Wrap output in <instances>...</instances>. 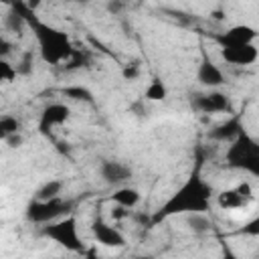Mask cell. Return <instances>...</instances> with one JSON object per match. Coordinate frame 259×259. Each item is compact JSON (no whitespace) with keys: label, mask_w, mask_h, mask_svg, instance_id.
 Instances as JSON below:
<instances>
[{"label":"cell","mask_w":259,"mask_h":259,"mask_svg":"<svg viewBox=\"0 0 259 259\" xmlns=\"http://www.w3.org/2000/svg\"><path fill=\"white\" fill-rule=\"evenodd\" d=\"M210 196H212V186L202 178L200 166H196L188 174V178L170 194V198L158 206V210L152 214L150 225H158L176 214L206 212L210 208Z\"/></svg>","instance_id":"1"},{"label":"cell","mask_w":259,"mask_h":259,"mask_svg":"<svg viewBox=\"0 0 259 259\" xmlns=\"http://www.w3.org/2000/svg\"><path fill=\"white\" fill-rule=\"evenodd\" d=\"M20 12L22 16L26 18V24L28 28L32 30L36 42H38V53H40V59L49 65H61V63H67L69 57L73 55V45H71V38L67 32L51 26L49 22H42L38 16H36V10L28 8L24 0H16L12 2Z\"/></svg>","instance_id":"2"},{"label":"cell","mask_w":259,"mask_h":259,"mask_svg":"<svg viewBox=\"0 0 259 259\" xmlns=\"http://www.w3.org/2000/svg\"><path fill=\"white\" fill-rule=\"evenodd\" d=\"M227 168L247 172L259 178V140H255L247 130H243L225 152Z\"/></svg>","instance_id":"3"},{"label":"cell","mask_w":259,"mask_h":259,"mask_svg":"<svg viewBox=\"0 0 259 259\" xmlns=\"http://www.w3.org/2000/svg\"><path fill=\"white\" fill-rule=\"evenodd\" d=\"M38 233H40V237L55 241L57 245L65 247L67 251L83 253V243H81V237H79V231H77V219L71 217V214L42 225Z\"/></svg>","instance_id":"4"},{"label":"cell","mask_w":259,"mask_h":259,"mask_svg":"<svg viewBox=\"0 0 259 259\" xmlns=\"http://www.w3.org/2000/svg\"><path fill=\"white\" fill-rule=\"evenodd\" d=\"M71 208H73V202L63 198V196L49 198V200L32 198L24 208V217H26L28 223L47 225V223H53L61 217H67L71 212Z\"/></svg>","instance_id":"5"},{"label":"cell","mask_w":259,"mask_h":259,"mask_svg":"<svg viewBox=\"0 0 259 259\" xmlns=\"http://www.w3.org/2000/svg\"><path fill=\"white\" fill-rule=\"evenodd\" d=\"M190 107L198 113H229L233 111V103L227 93L210 89L208 93L190 95Z\"/></svg>","instance_id":"6"},{"label":"cell","mask_w":259,"mask_h":259,"mask_svg":"<svg viewBox=\"0 0 259 259\" xmlns=\"http://www.w3.org/2000/svg\"><path fill=\"white\" fill-rule=\"evenodd\" d=\"M99 176L107 186H123L125 182L132 180L134 170L132 166H127L121 160H113V158H105L99 162Z\"/></svg>","instance_id":"7"},{"label":"cell","mask_w":259,"mask_h":259,"mask_svg":"<svg viewBox=\"0 0 259 259\" xmlns=\"http://www.w3.org/2000/svg\"><path fill=\"white\" fill-rule=\"evenodd\" d=\"M257 30L249 24H233L229 26L227 30L223 32H217L212 34V40L221 47V49H227V47H237V45H247V42H253L257 38Z\"/></svg>","instance_id":"8"},{"label":"cell","mask_w":259,"mask_h":259,"mask_svg":"<svg viewBox=\"0 0 259 259\" xmlns=\"http://www.w3.org/2000/svg\"><path fill=\"white\" fill-rule=\"evenodd\" d=\"M91 233H93V237H95V241L99 245L109 247V249H121L127 243L125 237H123V233L119 229H115L113 225L105 223L103 219H95L91 223Z\"/></svg>","instance_id":"9"},{"label":"cell","mask_w":259,"mask_h":259,"mask_svg":"<svg viewBox=\"0 0 259 259\" xmlns=\"http://www.w3.org/2000/svg\"><path fill=\"white\" fill-rule=\"evenodd\" d=\"M69 117H71V109H69V105H65V103H61V101L49 103V105H45V109L40 111V117H38V130H40V134L49 136L51 130H53L55 125H63Z\"/></svg>","instance_id":"10"},{"label":"cell","mask_w":259,"mask_h":259,"mask_svg":"<svg viewBox=\"0 0 259 259\" xmlns=\"http://www.w3.org/2000/svg\"><path fill=\"white\" fill-rule=\"evenodd\" d=\"M245 130V123H243V113H231L225 121L217 123L210 132H208V140L212 142H225V144H231L241 132Z\"/></svg>","instance_id":"11"},{"label":"cell","mask_w":259,"mask_h":259,"mask_svg":"<svg viewBox=\"0 0 259 259\" xmlns=\"http://www.w3.org/2000/svg\"><path fill=\"white\" fill-rule=\"evenodd\" d=\"M221 57L229 65L247 67V65H253L259 59V49L253 42L237 45V47H227V49H221Z\"/></svg>","instance_id":"12"},{"label":"cell","mask_w":259,"mask_h":259,"mask_svg":"<svg viewBox=\"0 0 259 259\" xmlns=\"http://www.w3.org/2000/svg\"><path fill=\"white\" fill-rule=\"evenodd\" d=\"M196 81L202 87H208V89H217V87H221L225 83V73L219 69V65L212 63V59L208 57L206 51L202 53L200 65L196 69Z\"/></svg>","instance_id":"13"},{"label":"cell","mask_w":259,"mask_h":259,"mask_svg":"<svg viewBox=\"0 0 259 259\" xmlns=\"http://www.w3.org/2000/svg\"><path fill=\"white\" fill-rule=\"evenodd\" d=\"M140 198H142V194H140V190L138 188H132V186H117L115 188V192L111 194V200L115 202V204H121V206H125V208H134L138 202H140Z\"/></svg>","instance_id":"14"},{"label":"cell","mask_w":259,"mask_h":259,"mask_svg":"<svg viewBox=\"0 0 259 259\" xmlns=\"http://www.w3.org/2000/svg\"><path fill=\"white\" fill-rule=\"evenodd\" d=\"M4 26H6L8 32H12V34H16V36H22V34H24V28L28 26V24H26V18L22 16V12H20L14 4H10V10H8L6 16H4Z\"/></svg>","instance_id":"15"},{"label":"cell","mask_w":259,"mask_h":259,"mask_svg":"<svg viewBox=\"0 0 259 259\" xmlns=\"http://www.w3.org/2000/svg\"><path fill=\"white\" fill-rule=\"evenodd\" d=\"M217 204L225 210H233V208H241L247 204V200L241 196V192L237 188H225L217 194Z\"/></svg>","instance_id":"16"},{"label":"cell","mask_w":259,"mask_h":259,"mask_svg":"<svg viewBox=\"0 0 259 259\" xmlns=\"http://www.w3.org/2000/svg\"><path fill=\"white\" fill-rule=\"evenodd\" d=\"M186 225L194 235H206L212 229V221L206 217V212H190V214H186Z\"/></svg>","instance_id":"17"},{"label":"cell","mask_w":259,"mask_h":259,"mask_svg":"<svg viewBox=\"0 0 259 259\" xmlns=\"http://www.w3.org/2000/svg\"><path fill=\"white\" fill-rule=\"evenodd\" d=\"M166 97H168V89H166L164 81L154 77L150 81V85L146 87V91H144V99L146 101H164Z\"/></svg>","instance_id":"18"},{"label":"cell","mask_w":259,"mask_h":259,"mask_svg":"<svg viewBox=\"0 0 259 259\" xmlns=\"http://www.w3.org/2000/svg\"><path fill=\"white\" fill-rule=\"evenodd\" d=\"M63 180H47L36 192H34V198H40V200H49V198H57V196H61V192H63Z\"/></svg>","instance_id":"19"},{"label":"cell","mask_w":259,"mask_h":259,"mask_svg":"<svg viewBox=\"0 0 259 259\" xmlns=\"http://www.w3.org/2000/svg\"><path fill=\"white\" fill-rule=\"evenodd\" d=\"M63 95L73 99V101H85V103H93V93L83 87V85H69L63 89Z\"/></svg>","instance_id":"20"},{"label":"cell","mask_w":259,"mask_h":259,"mask_svg":"<svg viewBox=\"0 0 259 259\" xmlns=\"http://www.w3.org/2000/svg\"><path fill=\"white\" fill-rule=\"evenodd\" d=\"M16 132H22V121L10 113H4L0 117V138L4 140L6 136L10 134H16Z\"/></svg>","instance_id":"21"},{"label":"cell","mask_w":259,"mask_h":259,"mask_svg":"<svg viewBox=\"0 0 259 259\" xmlns=\"http://www.w3.org/2000/svg\"><path fill=\"white\" fill-rule=\"evenodd\" d=\"M16 71H18V75H22V77H26V75L32 73V51H26V53L20 57V61L16 63Z\"/></svg>","instance_id":"22"},{"label":"cell","mask_w":259,"mask_h":259,"mask_svg":"<svg viewBox=\"0 0 259 259\" xmlns=\"http://www.w3.org/2000/svg\"><path fill=\"white\" fill-rule=\"evenodd\" d=\"M16 75H18L16 67H12L6 59H0V81L10 83V81H14V79H16Z\"/></svg>","instance_id":"23"},{"label":"cell","mask_w":259,"mask_h":259,"mask_svg":"<svg viewBox=\"0 0 259 259\" xmlns=\"http://www.w3.org/2000/svg\"><path fill=\"white\" fill-rule=\"evenodd\" d=\"M89 61H87V57H85V53H79L77 49L73 51V55L69 57V61H67V71H75V69H79V67H85Z\"/></svg>","instance_id":"24"},{"label":"cell","mask_w":259,"mask_h":259,"mask_svg":"<svg viewBox=\"0 0 259 259\" xmlns=\"http://www.w3.org/2000/svg\"><path fill=\"white\" fill-rule=\"evenodd\" d=\"M237 233L239 235H245V237H259V214L253 217L251 221H247Z\"/></svg>","instance_id":"25"},{"label":"cell","mask_w":259,"mask_h":259,"mask_svg":"<svg viewBox=\"0 0 259 259\" xmlns=\"http://www.w3.org/2000/svg\"><path fill=\"white\" fill-rule=\"evenodd\" d=\"M121 75H123V79H125V81H134V79L140 75V65H138V63L125 65V67L121 69Z\"/></svg>","instance_id":"26"},{"label":"cell","mask_w":259,"mask_h":259,"mask_svg":"<svg viewBox=\"0 0 259 259\" xmlns=\"http://www.w3.org/2000/svg\"><path fill=\"white\" fill-rule=\"evenodd\" d=\"M105 8H107V12L109 14H121L123 12V8H125V2L123 0H107V4H105Z\"/></svg>","instance_id":"27"},{"label":"cell","mask_w":259,"mask_h":259,"mask_svg":"<svg viewBox=\"0 0 259 259\" xmlns=\"http://www.w3.org/2000/svg\"><path fill=\"white\" fill-rule=\"evenodd\" d=\"M4 142H6V146H8V148H20V146L24 144V138H22V134H20V132H16V134L6 136V138H4Z\"/></svg>","instance_id":"28"},{"label":"cell","mask_w":259,"mask_h":259,"mask_svg":"<svg viewBox=\"0 0 259 259\" xmlns=\"http://www.w3.org/2000/svg\"><path fill=\"white\" fill-rule=\"evenodd\" d=\"M235 188L241 192V196H243L247 202L253 198V188H251V184H249V182H241V184H239V186H235Z\"/></svg>","instance_id":"29"},{"label":"cell","mask_w":259,"mask_h":259,"mask_svg":"<svg viewBox=\"0 0 259 259\" xmlns=\"http://www.w3.org/2000/svg\"><path fill=\"white\" fill-rule=\"evenodd\" d=\"M125 217H130V208H125V206H121V204H117V206L111 210V219H113V221H123Z\"/></svg>","instance_id":"30"},{"label":"cell","mask_w":259,"mask_h":259,"mask_svg":"<svg viewBox=\"0 0 259 259\" xmlns=\"http://www.w3.org/2000/svg\"><path fill=\"white\" fill-rule=\"evenodd\" d=\"M10 49H12V45H10L6 38H0V57H2V59H6V57L10 55Z\"/></svg>","instance_id":"31"},{"label":"cell","mask_w":259,"mask_h":259,"mask_svg":"<svg viewBox=\"0 0 259 259\" xmlns=\"http://www.w3.org/2000/svg\"><path fill=\"white\" fill-rule=\"evenodd\" d=\"M24 2H26V6H28V8L36 10V8L40 6V2H42V0H24Z\"/></svg>","instance_id":"32"},{"label":"cell","mask_w":259,"mask_h":259,"mask_svg":"<svg viewBox=\"0 0 259 259\" xmlns=\"http://www.w3.org/2000/svg\"><path fill=\"white\" fill-rule=\"evenodd\" d=\"M69 2H73V4H81V6H87V4H91L93 0H69Z\"/></svg>","instance_id":"33"},{"label":"cell","mask_w":259,"mask_h":259,"mask_svg":"<svg viewBox=\"0 0 259 259\" xmlns=\"http://www.w3.org/2000/svg\"><path fill=\"white\" fill-rule=\"evenodd\" d=\"M123 2H127V0H123Z\"/></svg>","instance_id":"34"}]
</instances>
